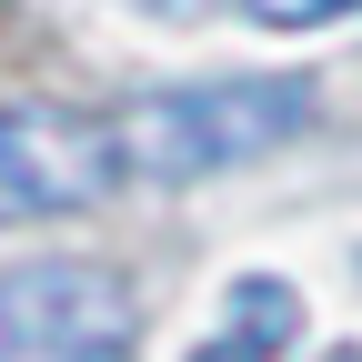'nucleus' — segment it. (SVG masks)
Wrapping results in <instances>:
<instances>
[{
  "label": "nucleus",
  "instance_id": "obj_4",
  "mask_svg": "<svg viewBox=\"0 0 362 362\" xmlns=\"http://www.w3.org/2000/svg\"><path fill=\"white\" fill-rule=\"evenodd\" d=\"M302 332V292L282 282V272H242L232 282V312H221V332L202 362H272V352H292Z\"/></svg>",
  "mask_w": 362,
  "mask_h": 362
},
{
  "label": "nucleus",
  "instance_id": "obj_2",
  "mask_svg": "<svg viewBox=\"0 0 362 362\" xmlns=\"http://www.w3.org/2000/svg\"><path fill=\"white\" fill-rule=\"evenodd\" d=\"M141 302L111 262H21L0 272V362H121Z\"/></svg>",
  "mask_w": 362,
  "mask_h": 362
},
{
  "label": "nucleus",
  "instance_id": "obj_1",
  "mask_svg": "<svg viewBox=\"0 0 362 362\" xmlns=\"http://www.w3.org/2000/svg\"><path fill=\"white\" fill-rule=\"evenodd\" d=\"M322 90L292 81V71H262V81H192V90H161V101L121 111V151H131V181H202V171H232V161H262L282 151L292 131H312Z\"/></svg>",
  "mask_w": 362,
  "mask_h": 362
},
{
  "label": "nucleus",
  "instance_id": "obj_3",
  "mask_svg": "<svg viewBox=\"0 0 362 362\" xmlns=\"http://www.w3.org/2000/svg\"><path fill=\"white\" fill-rule=\"evenodd\" d=\"M131 192V151L121 121L101 111H0V221H51Z\"/></svg>",
  "mask_w": 362,
  "mask_h": 362
},
{
  "label": "nucleus",
  "instance_id": "obj_5",
  "mask_svg": "<svg viewBox=\"0 0 362 362\" xmlns=\"http://www.w3.org/2000/svg\"><path fill=\"white\" fill-rule=\"evenodd\" d=\"M242 11L262 30H312V21H332V11H362V0H242Z\"/></svg>",
  "mask_w": 362,
  "mask_h": 362
}]
</instances>
